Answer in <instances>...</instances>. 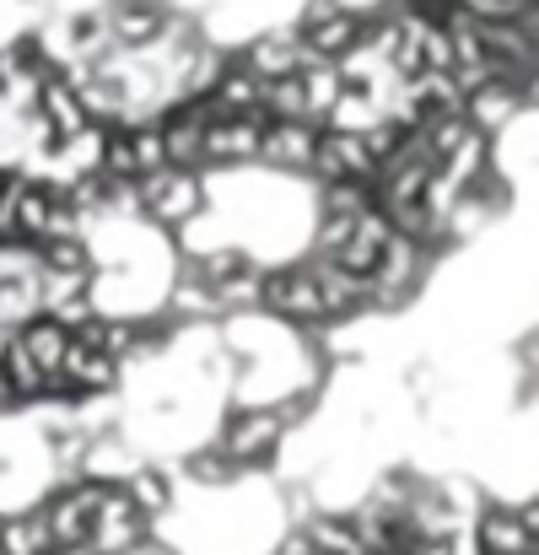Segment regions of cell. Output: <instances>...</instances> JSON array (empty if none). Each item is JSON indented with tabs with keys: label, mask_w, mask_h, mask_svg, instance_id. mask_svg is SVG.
<instances>
[{
	"label": "cell",
	"mask_w": 539,
	"mask_h": 555,
	"mask_svg": "<svg viewBox=\"0 0 539 555\" xmlns=\"http://www.w3.org/2000/svg\"><path fill=\"white\" fill-rule=\"evenodd\" d=\"M205 205H210V184H205L200 168L163 163V168H152L146 179H136V210H141V221H152L157 232H179L183 221L200 216Z\"/></svg>",
	"instance_id": "cell-1"
},
{
	"label": "cell",
	"mask_w": 539,
	"mask_h": 555,
	"mask_svg": "<svg viewBox=\"0 0 539 555\" xmlns=\"http://www.w3.org/2000/svg\"><path fill=\"white\" fill-rule=\"evenodd\" d=\"M243 475H254V469H265L275 453H281V442H286V421L275 415V404L265 399V404H232L227 410V421H221V431L210 437Z\"/></svg>",
	"instance_id": "cell-2"
},
{
	"label": "cell",
	"mask_w": 539,
	"mask_h": 555,
	"mask_svg": "<svg viewBox=\"0 0 539 555\" xmlns=\"http://www.w3.org/2000/svg\"><path fill=\"white\" fill-rule=\"evenodd\" d=\"M259 313L281 319L286 330L324 324V297H319V275H313V264H308V259H292V264L259 270Z\"/></svg>",
	"instance_id": "cell-3"
},
{
	"label": "cell",
	"mask_w": 539,
	"mask_h": 555,
	"mask_svg": "<svg viewBox=\"0 0 539 555\" xmlns=\"http://www.w3.org/2000/svg\"><path fill=\"white\" fill-rule=\"evenodd\" d=\"M480 555H529L539 551V502H480L470 518Z\"/></svg>",
	"instance_id": "cell-4"
},
{
	"label": "cell",
	"mask_w": 539,
	"mask_h": 555,
	"mask_svg": "<svg viewBox=\"0 0 539 555\" xmlns=\"http://www.w3.org/2000/svg\"><path fill=\"white\" fill-rule=\"evenodd\" d=\"M152 518L119 491V486H103V502L92 513V529H87V551L92 555H130L141 540H152Z\"/></svg>",
	"instance_id": "cell-5"
},
{
	"label": "cell",
	"mask_w": 539,
	"mask_h": 555,
	"mask_svg": "<svg viewBox=\"0 0 539 555\" xmlns=\"http://www.w3.org/2000/svg\"><path fill=\"white\" fill-rule=\"evenodd\" d=\"M372 173H377V157H372L367 135H357V130H330V125H319L313 163H308V179H319V184H372Z\"/></svg>",
	"instance_id": "cell-6"
},
{
	"label": "cell",
	"mask_w": 539,
	"mask_h": 555,
	"mask_svg": "<svg viewBox=\"0 0 539 555\" xmlns=\"http://www.w3.org/2000/svg\"><path fill=\"white\" fill-rule=\"evenodd\" d=\"M265 114H210L200 130V173L205 168H248L259 157Z\"/></svg>",
	"instance_id": "cell-7"
},
{
	"label": "cell",
	"mask_w": 539,
	"mask_h": 555,
	"mask_svg": "<svg viewBox=\"0 0 539 555\" xmlns=\"http://www.w3.org/2000/svg\"><path fill=\"white\" fill-rule=\"evenodd\" d=\"M292 33H297L308 60H330L335 65L341 54H351L361 43V16L357 11H341L335 0H308V11H303V22Z\"/></svg>",
	"instance_id": "cell-8"
},
{
	"label": "cell",
	"mask_w": 539,
	"mask_h": 555,
	"mask_svg": "<svg viewBox=\"0 0 539 555\" xmlns=\"http://www.w3.org/2000/svg\"><path fill=\"white\" fill-rule=\"evenodd\" d=\"M313 141H319V125L313 119H265L259 157L254 163L270 168V173H281V179H297L313 163Z\"/></svg>",
	"instance_id": "cell-9"
},
{
	"label": "cell",
	"mask_w": 539,
	"mask_h": 555,
	"mask_svg": "<svg viewBox=\"0 0 539 555\" xmlns=\"http://www.w3.org/2000/svg\"><path fill=\"white\" fill-rule=\"evenodd\" d=\"M103 16H108L114 49H146V43H157V33L168 27L174 11L163 0H114V5H103Z\"/></svg>",
	"instance_id": "cell-10"
},
{
	"label": "cell",
	"mask_w": 539,
	"mask_h": 555,
	"mask_svg": "<svg viewBox=\"0 0 539 555\" xmlns=\"http://www.w3.org/2000/svg\"><path fill=\"white\" fill-rule=\"evenodd\" d=\"M259 81H281V76H297L303 65H308V54H303V43H297V33L286 27V33H259L254 43H243V54H238Z\"/></svg>",
	"instance_id": "cell-11"
},
{
	"label": "cell",
	"mask_w": 539,
	"mask_h": 555,
	"mask_svg": "<svg viewBox=\"0 0 539 555\" xmlns=\"http://www.w3.org/2000/svg\"><path fill=\"white\" fill-rule=\"evenodd\" d=\"M11 340L33 357V367L43 372V377H54V372L65 367V351H70V330L60 324V319H49V313H33L27 324H16L11 330Z\"/></svg>",
	"instance_id": "cell-12"
},
{
	"label": "cell",
	"mask_w": 539,
	"mask_h": 555,
	"mask_svg": "<svg viewBox=\"0 0 539 555\" xmlns=\"http://www.w3.org/2000/svg\"><path fill=\"white\" fill-rule=\"evenodd\" d=\"M119 491H125V496H130L152 524H157V518H168V507H174V475H168L163 464H146V459L119 480Z\"/></svg>",
	"instance_id": "cell-13"
},
{
	"label": "cell",
	"mask_w": 539,
	"mask_h": 555,
	"mask_svg": "<svg viewBox=\"0 0 539 555\" xmlns=\"http://www.w3.org/2000/svg\"><path fill=\"white\" fill-rule=\"evenodd\" d=\"M49 524L38 507L22 513H0V555H49Z\"/></svg>",
	"instance_id": "cell-14"
},
{
	"label": "cell",
	"mask_w": 539,
	"mask_h": 555,
	"mask_svg": "<svg viewBox=\"0 0 539 555\" xmlns=\"http://www.w3.org/2000/svg\"><path fill=\"white\" fill-rule=\"evenodd\" d=\"M33 254H38V270H49V275H92V270H98L87 232H76V237H49V243H38Z\"/></svg>",
	"instance_id": "cell-15"
},
{
	"label": "cell",
	"mask_w": 539,
	"mask_h": 555,
	"mask_svg": "<svg viewBox=\"0 0 539 555\" xmlns=\"http://www.w3.org/2000/svg\"><path fill=\"white\" fill-rule=\"evenodd\" d=\"M33 313H43V297H38V270L5 275V281H0V330L11 335V330H16V324H27Z\"/></svg>",
	"instance_id": "cell-16"
},
{
	"label": "cell",
	"mask_w": 539,
	"mask_h": 555,
	"mask_svg": "<svg viewBox=\"0 0 539 555\" xmlns=\"http://www.w3.org/2000/svg\"><path fill=\"white\" fill-rule=\"evenodd\" d=\"M183 475H189L194 486H205V491H232V486L243 480V469H238L216 442H200V448L183 459Z\"/></svg>",
	"instance_id": "cell-17"
},
{
	"label": "cell",
	"mask_w": 539,
	"mask_h": 555,
	"mask_svg": "<svg viewBox=\"0 0 539 555\" xmlns=\"http://www.w3.org/2000/svg\"><path fill=\"white\" fill-rule=\"evenodd\" d=\"M372 210V184H319L313 216H367Z\"/></svg>",
	"instance_id": "cell-18"
},
{
	"label": "cell",
	"mask_w": 539,
	"mask_h": 555,
	"mask_svg": "<svg viewBox=\"0 0 539 555\" xmlns=\"http://www.w3.org/2000/svg\"><path fill=\"white\" fill-rule=\"evenodd\" d=\"M130 555H179V551H168V545H163V540L152 534V540H141V545H136Z\"/></svg>",
	"instance_id": "cell-19"
},
{
	"label": "cell",
	"mask_w": 539,
	"mask_h": 555,
	"mask_svg": "<svg viewBox=\"0 0 539 555\" xmlns=\"http://www.w3.org/2000/svg\"><path fill=\"white\" fill-rule=\"evenodd\" d=\"M49 555H92L87 545H49Z\"/></svg>",
	"instance_id": "cell-20"
}]
</instances>
